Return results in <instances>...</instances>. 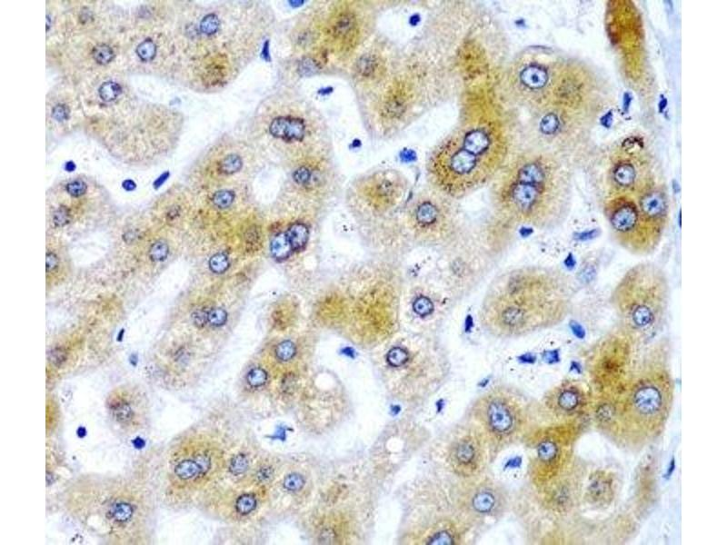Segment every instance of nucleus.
Masks as SVG:
<instances>
[{
    "label": "nucleus",
    "mask_w": 727,
    "mask_h": 545,
    "mask_svg": "<svg viewBox=\"0 0 727 545\" xmlns=\"http://www.w3.org/2000/svg\"><path fill=\"white\" fill-rule=\"evenodd\" d=\"M373 27V10L364 2H313L287 25L283 76L295 84L306 77L346 73Z\"/></svg>",
    "instance_id": "1"
},
{
    "label": "nucleus",
    "mask_w": 727,
    "mask_h": 545,
    "mask_svg": "<svg viewBox=\"0 0 727 545\" xmlns=\"http://www.w3.org/2000/svg\"><path fill=\"white\" fill-rule=\"evenodd\" d=\"M572 279L562 270L539 264L506 269L487 285L478 319L497 339L524 337L563 323L573 307Z\"/></svg>",
    "instance_id": "2"
},
{
    "label": "nucleus",
    "mask_w": 727,
    "mask_h": 545,
    "mask_svg": "<svg viewBox=\"0 0 727 545\" xmlns=\"http://www.w3.org/2000/svg\"><path fill=\"white\" fill-rule=\"evenodd\" d=\"M573 197L572 172L560 156L529 151L505 163L490 191L493 214L514 227L553 231L567 220Z\"/></svg>",
    "instance_id": "3"
},
{
    "label": "nucleus",
    "mask_w": 727,
    "mask_h": 545,
    "mask_svg": "<svg viewBox=\"0 0 727 545\" xmlns=\"http://www.w3.org/2000/svg\"><path fill=\"white\" fill-rule=\"evenodd\" d=\"M242 134L264 161L287 167L333 154L326 118L294 85L282 84L262 98Z\"/></svg>",
    "instance_id": "4"
},
{
    "label": "nucleus",
    "mask_w": 727,
    "mask_h": 545,
    "mask_svg": "<svg viewBox=\"0 0 727 545\" xmlns=\"http://www.w3.org/2000/svg\"><path fill=\"white\" fill-rule=\"evenodd\" d=\"M507 144L496 121L479 119L463 125L430 156L427 173L433 187L453 199L478 190L506 163Z\"/></svg>",
    "instance_id": "5"
},
{
    "label": "nucleus",
    "mask_w": 727,
    "mask_h": 545,
    "mask_svg": "<svg viewBox=\"0 0 727 545\" xmlns=\"http://www.w3.org/2000/svg\"><path fill=\"white\" fill-rule=\"evenodd\" d=\"M72 517L108 542H145L150 505L136 485L114 478L80 480L65 493Z\"/></svg>",
    "instance_id": "6"
},
{
    "label": "nucleus",
    "mask_w": 727,
    "mask_h": 545,
    "mask_svg": "<svg viewBox=\"0 0 727 545\" xmlns=\"http://www.w3.org/2000/svg\"><path fill=\"white\" fill-rule=\"evenodd\" d=\"M514 226L490 214L465 222L456 237L437 250L428 272L456 302L470 295L497 266L514 240Z\"/></svg>",
    "instance_id": "7"
},
{
    "label": "nucleus",
    "mask_w": 727,
    "mask_h": 545,
    "mask_svg": "<svg viewBox=\"0 0 727 545\" xmlns=\"http://www.w3.org/2000/svg\"><path fill=\"white\" fill-rule=\"evenodd\" d=\"M379 346L382 381L393 397L402 401L430 397L449 375L448 353L435 333L401 329Z\"/></svg>",
    "instance_id": "8"
},
{
    "label": "nucleus",
    "mask_w": 727,
    "mask_h": 545,
    "mask_svg": "<svg viewBox=\"0 0 727 545\" xmlns=\"http://www.w3.org/2000/svg\"><path fill=\"white\" fill-rule=\"evenodd\" d=\"M671 286L666 272L652 262L630 267L613 287L609 302L619 324L635 342L654 336L666 321Z\"/></svg>",
    "instance_id": "9"
},
{
    "label": "nucleus",
    "mask_w": 727,
    "mask_h": 545,
    "mask_svg": "<svg viewBox=\"0 0 727 545\" xmlns=\"http://www.w3.org/2000/svg\"><path fill=\"white\" fill-rule=\"evenodd\" d=\"M646 357L642 367L618 401L620 432L629 442L642 443L660 433L672 404V386L661 354Z\"/></svg>",
    "instance_id": "10"
},
{
    "label": "nucleus",
    "mask_w": 727,
    "mask_h": 545,
    "mask_svg": "<svg viewBox=\"0 0 727 545\" xmlns=\"http://www.w3.org/2000/svg\"><path fill=\"white\" fill-rule=\"evenodd\" d=\"M230 431L224 435L196 431L180 441L170 454L169 480L184 494L206 495L224 479L228 456L240 441Z\"/></svg>",
    "instance_id": "11"
},
{
    "label": "nucleus",
    "mask_w": 727,
    "mask_h": 545,
    "mask_svg": "<svg viewBox=\"0 0 727 545\" xmlns=\"http://www.w3.org/2000/svg\"><path fill=\"white\" fill-rule=\"evenodd\" d=\"M454 200L433 187L408 201L400 219L412 249L437 251L456 237L465 222Z\"/></svg>",
    "instance_id": "12"
},
{
    "label": "nucleus",
    "mask_w": 727,
    "mask_h": 545,
    "mask_svg": "<svg viewBox=\"0 0 727 545\" xmlns=\"http://www.w3.org/2000/svg\"><path fill=\"white\" fill-rule=\"evenodd\" d=\"M468 417V422L484 439L490 461L517 441L528 425L525 401L505 385H496L476 398L470 406Z\"/></svg>",
    "instance_id": "13"
},
{
    "label": "nucleus",
    "mask_w": 727,
    "mask_h": 545,
    "mask_svg": "<svg viewBox=\"0 0 727 545\" xmlns=\"http://www.w3.org/2000/svg\"><path fill=\"white\" fill-rule=\"evenodd\" d=\"M419 77L403 71L389 73L378 84L357 96L366 126L375 134H389L404 125L419 103Z\"/></svg>",
    "instance_id": "14"
},
{
    "label": "nucleus",
    "mask_w": 727,
    "mask_h": 545,
    "mask_svg": "<svg viewBox=\"0 0 727 545\" xmlns=\"http://www.w3.org/2000/svg\"><path fill=\"white\" fill-rule=\"evenodd\" d=\"M563 56L542 49L519 54L506 74L511 95L536 112L549 107L564 61Z\"/></svg>",
    "instance_id": "15"
},
{
    "label": "nucleus",
    "mask_w": 727,
    "mask_h": 545,
    "mask_svg": "<svg viewBox=\"0 0 727 545\" xmlns=\"http://www.w3.org/2000/svg\"><path fill=\"white\" fill-rule=\"evenodd\" d=\"M455 304L429 272L417 278L405 277L401 304L402 328L406 325L410 331L436 334Z\"/></svg>",
    "instance_id": "16"
},
{
    "label": "nucleus",
    "mask_w": 727,
    "mask_h": 545,
    "mask_svg": "<svg viewBox=\"0 0 727 545\" xmlns=\"http://www.w3.org/2000/svg\"><path fill=\"white\" fill-rule=\"evenodd\" d=\"M410 183L395 169H380L355 181L352 188L354 203L369 216L394 220L409 201Z\"/></svg>",
    "instance_id": "17"
},
{
    "label": "nucleus",
    "mask_w": 727,
    "mask_h": 545,
    "mask_svg": "<svg viewBox=\"0 0 727 545\" xmlns=\"http://www.w3.org/2000/svg\"><path fill=\"white\" fill-rule=\"evenodd\" d=\"M655 178L653 162L642 142L625 139L611 153L605 170V199L617 195H634Z\"/></svg>",
    "instance_id": "18"
},
{
    "label": "nucleus",
    "mask_w": 727,
    "mask_h": 545,
    "mask_svg": "<svg viewBox=\"0 0 727 545\" xmlns=\"http://www.w3.org/2000/svg\"><path fill=\"white\" fill-rule=\"evenodd\" d=\"M603 213L611 238L622 249L633 255L647 256L659 247L642 220L632 195L605 199Z\"/></svg>",
    "instance_id": "19"
},
{
    "label": "nucleus",
    "mask_w": 727,
    "mask_h": 545,
    "mask_svg": "<svg viewBox=\"0 0 727 545\" xmlns=\"http://www.w3.org/2000/svg\"><path fill=\"white\" fill-rule=\"evenodd\" d=\"M204 498L220 519L242 524L254 520L269 502V490L222 481Z\"/></svg>",
    "instance_id": "20"
},
{
    "label": "nucleus",
    "mask_w": 727,
    "mask_h": 545,
    "mask_svg": "<svg viewBox=\"0 0 727 545\" xmlns=\"http://www.w3.org/2000/svg\"><path fill=\"white\" fill-rule=\"evenodd\" d=\"M636 342L620 326L610 331L594 352L591 375L600 389L618 386L627 374Z\"/></svg>",
    "instance_id": "21"
},
{
    "label": "nucleus",
    "mask_w": 727,
    "mask_h": 545,
    "mask_svg": "<svg viewBox=\"0 0 727 545\" xmlns=\"http://www.w3.org/2000/svg\"><path fill=\"white\" fill-rule=\"evenodd\" d=\"M454 503L473 524L484 520L500 519L505 512L508 498L505 489L498 482L481 475L463 479Z\"/></svg>",
    "instance_id": "22"
},
{
    "label": "nucleus",
    "mask_w": 727,
    "mask_h": 545,
    "mask_svg": "<svg viewBox=\"0 0 727 545\" xmlns=\"http://www.w3.org/2000/svg\"><path fill=\"white\" fill-rule=\"evenodd\" d=\"M314 463L294 461L284 463L281 472L269 491V503L286 506L293 512H303L317 490Z\"/></svg>",
    "instance_id": "23"
},
{
    "label": "nucleus",
    "mask_w": 727,
    "mask_h": 545,
    "mask_svg": "<svg viewBox=\"0 0 727 545\" xmlns=\"http://www.w3.org/2000/svg\"><path fill=\"white\" fill-rule=\"evenodd\" d=\"M445 461L450 471L461 479L482 475L489 453L484 439L471 423L463 425L449 441Z\"/></svg>",
    "instance_id": "24"
},
{
    "label": "nucleus",
    "mask_w": 727,
    "mask_h": 545,
    "mask_svg": "<svg viewBox=\"0 0 727 545\" xmlns=\"http://www.w3.org/2000/svg\"><path fill=\"white\" fill-rule=\"evenodd\" d=\"M571 432L570 429L559 427L538 435L529 466L531 481L537 488L548 483L567 466Z\"/></svg>",
    "instance_id": "25"
},
{
    "label": "nucleus",
    "mask_w": 727,
    "mask_h": 545,
    "mask_svg": "<svg viewBox=\"0 0 727 545\" xmlns=\"http://www.w3.org/2000/svg\"><path fill=\"white\" fill-rule=\"evenodd\" d=\"M111 421L125 433H135L144 428L148 420V401L137 388L121 386L113 389L105 401Z\"/></svg>",
    "instance_id": "26"
},
{
    "label": "nucleus",
    "mask_w": 727,
    "mask_h": 545,
    "mask_svg": "<svg viewBox=\"0 0 727 545\" xmlns=\"http://www.w3.org/2000/svg\"><path fill=\"white\" fill-rule=\"evenodd\" d=\"M632 196L642 220L660 245L670 218V203L665 185L654 178Z\"/></svg>",
    "instance_id": "27"
},
{
    "label": "nucleus",
    "mask_w": 727,
    "mask_h": 545,
    "mask_svg": "<svg viewBox=\"0 0 727 545\" xmlns=\"http://www.w3.org/2000/svg\"><path fill=\"white\" fill-rule=\"evenodd\" d=\"M566 467L552 481L539 488L542 489V500L544 507L558 514L570 511L581 492L578 476H575L576 473L567 471Z\"/></svg>",
    "instance_id": "28"
},
{
    "label": "nucleus",
    "mask_w": 727,
    "mask_h": 545,
    "mask_svg": "<svg viewBox=\"0 0 727 545\" xmlns=\"http://www.w3.org/2000/svg\"><path fill=\"white\" fill-rule=\"evenodd\" d=\"M544 403L555 414L573 416L584 410L587 404V396L579 384L566 381L548 392Z\"/></svg>",
    "instance_id": "29"
},
{
    "label": "nucleus",
    "mask_w": 727,
    "mask_h": 545,
    "mask_svg": "<svg viewBox=\"0 0 727 545\" xmlns=\"http://www.w3.org/2000/svg\"><path fill=\"white\" fill-rule=\"evenodd\" d=\"M614 493V480L611 473L605 471H597L588 480L584 490V499L596 508H604L612 503Z\"/></svg>",
    "instance_id": "30"
},
{
    "label": "nucleus",
    "mask_w": 727,
    "mask_h": 545,
    "mask_svg": "<svg viewBox=\"0 0 727 545\" xmlns=\"http://www.w3.org/2000/svg\"><path fill=\"white\" fill-rule=\"evenodd\" d=\"M286 236L293 250L303 249L308 240L307 227L300 223H294L287 231Z\"/></svg>",
    "instance_id": "31"
},
{
    "label": "nucleus",
    "mask_w": 727,
    "mask_h": 545,
    "mask_svg": "<svg viewBox=\"0 0 727 545\" xmlns=\"http://www.w3.org/2000/svg\"><path fill=\"white\" fill-rule=\"evenodd\" d=\"M270 250L275 259H286L293 251L286 233H279L274 236L271 242Z\"/></svg>",
    "instance_id": "32"
},
{
    "label": "nucleus",
    "mask_w": 727,
    "mask_h": 545,
    "mask_svg": "<svg viewBox=\"0 0 727 545\" xmlns=\"http://www.w3.org/2000/svg\"><path fill=\"white\" fill-rule=\"evenodd\" d=\"M274 353L279 362H287L293 360L294 357L296 353V348L293 342L284 341L277 344Z\"/></svg>",
    "instance_id": "33"
},
{
    "label": "nucleus",
    "mask_w": 727,
    "mask_h": 545,
    "mask_svg": "<svg viewBox=\"0 0 727 545\" xmlns=\"http://www.w3.org/2000/svg\"><path fill=\"white\" fill-rule=\"evenodd\" d=\"M235 198V194L232 190L222 189L216 191L211 200L213 204L220 209H225L232 205Z\"/></svg>",
    "instance_id": "34"
},
{
    "label": "nucleus",
    "mask_w": 727,
    "mask_h": 545,
    "mask_svg": "<svg viewBox=\"0 0 727 545\" xmlns=\"http://www.w3.org/2000/svg\"><path fill=\"white\" fill-rule=\"evenodd\" d=\"M93 57L98 64H105L114 59L115 53L109 45L99 44L93 49Z\"/></svg>",
    "instance_id": "35"
},
{
    "label": "nucleus",
    "mask_w": 727,
    "mask_h": 545,
    "mask_svg": "<svg viewBox=\"0 0 727 545\" xmlns=\"http://www.w3.org/2000/svg\"><path fill=\"white\" fill-rule=\"evenodd\" d=\"M121 86L115 82H105L99 88V95L102 100L111 102L115 100L121 94Z\"/></svg>",
    "instance_id": "36"
},
{
    "label": "nucleus",
    "mask_w": 727,
    "mask_h": 545,
    "mask_svg": "<svg viewBox=\"0 0 727 545\" xmlns=\"http://www.w3.org/2000/svg\"><path fill=\"white\" fill-rule=\"evenodd\" d=\"M136 53L141 60L150 61L156 54V45L151 39L144 40L138 45Z\"/></svg>",
    "instance_id": "37"
},
{
    "label": "nucleus",
    "mask_w": 727,
    "mask_h": 545,
    "mask_svg": "<svg viewBox=\"0 0 727 545\" xmlns=\"http://www.w3.org/2000/svg\"><path fill=\"white\" fill-rule=\"evenodd\" d=\"M229 265L227 257L223 253L213 255L209 261V267L215 273L224 272Z\"/></svg>",
    "instance_id": "38"
},
{
    "label": "nucleus",
    "mask_w": 727,
    "mask_h": 545,
    "mask_svg": "<svg viewBox=\"0 0 727 545\" xmlns=\"http://www.w3.org/2000/svg\"><path fill=\"white\" fill-rule=\"evenodd\" d=\"M168 254V245L162 241L154 243L150 251V258L154 262H160L166 258Z\"/></svg>",
    "instance_id": "39"
},
{
    "label": "nucleus",
    "mask_w": 727,
    "mask_h": 545,
    "mask_svg": "<svg viewBox=\"0 0 727 545\" xmlns=\"http://www.w3.org/2000/svg\"><path fill=\"white\" fill-rule=\"evenodd\" d=\"M227 319V313L224 309L214 308L207 312V321L214 326L223 325Z\"/></svg>",
    "instance_id": "40"
},
{
    "label": "nucleus",
    "mask_w": 727,
    "mask_h": 545,
    "mask_svg": "<svg viewBox=\"0 0 727 545\" xmlns=\"http://www.w3.org/2000/svg\"><path fill=\"white\" fill-rule=\"evenodd\" d=\"M65 190L71 196L79 197L86 192L87 185L83 180L77 179L68 183Z\"/></svg>",
    "instance_id": "41"
},
{
    "label": "nucleus",
    "mask_w": 727,
    "mask_h": 545,
    "mask_svg": "<svg viewBox=\"0 0 727 545\" xmlns=\"http://www.w3.org/2000/svg\"><path fill=\"white\" fill-rule=\"evenodd\" d=\"M69 219L70 212L65 206L59 207L53 215V221L57 226H64L69 222Z\"/></svg>",
    "instance_id": "42"
},
{
    "label": "nucleus",
    "mask_w": 727,
    "mask_h": 545,
    "mask_svg": "<svg viewBox=\"0 0 727 545\" xmlns=\"http://www.w3.org/2000/svg\"><path fill=\"white\" fill-rule=\"evenodd\" d=\"M52 115L56 121H64L69 116V109L65 104H57L53 108Z\"/></svg>",
    "instance_id": "43"
},
{
    "label": "nucleus",
    "mask_w": 727,
    "mask_h": 545,
    "mask_svg": "<svg viewBox=\"0 0 727 545\" xmlns=\"http://www.w3.org/2000/svg\"><path fill=\"white\" fill-rule=\"evenodd\" d=\"M45 264L47 272L54 271L58 264L57 256L54 253H47Z\"/></svg>",
    "instance_id": "44"
},
{
    "label": "nucleus",
    "mask_w": 727,
    "mask_h": 545,
    "mask_svg": "<svg viewBox=\"0 0 727 545\" xmlns=\"http://www.w3.org/2000/svg\"><path fill=\"white\" fill-rule=\"evenodd\" d=\"M123 187L126 191H133L135 188V183L133 180L127 179L123 182Z\"/></svg>",
    "instance_id": "45"
},
{
    "label": "nucleus",
    "mask_w": 727,
    "mask_h": 545,
    "mask_svg": "<svg viewBox=\"0 0 727 545\" xmlns=\"http://www.w3.org/2000/svg\"><path fill=\"white\" fill-rule=\"evenodd\" d=\"M167 176L168 173H164L161 176H159L154 183V187L158 188L159 186H161L166 180Z\"/></svg>",
    "instance_id": "46"
},
{
    "label": "nucleus",
    "mask_w": 727,
    "mask_h": 545,
    "mask_svg": "<svg viewBox=\"0 0 727 545\" xmlns=\"http://www.w3.org/2000/svg\"><path fill=\"white\" fill-rule=\"evenodd\" d=\"M65 169L67 172H73V171L75 169V163H74V162H72V161H69V162H67V163L65 164Z\"/></svg>",
    "instance_id": "47"
}]
</instances>
